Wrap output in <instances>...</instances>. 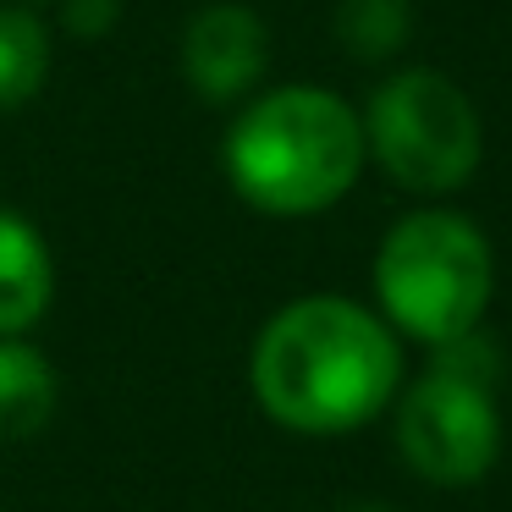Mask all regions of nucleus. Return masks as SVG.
Returning a JSON list of instances; mask_svg holds the SVG:
<instances>
[{"mask_svg": "<svg viewBox=\"0 0 512 512\" xmlns=\"http://www.w3.org/2000/svg\"><path fill=\"white\" fill-rule=\"evenodd\" d=\"M248 391L292 435H353L397 402L402 336L347 292H303L254 331Z\"/></svg>", "mask_w": 512, "mask_h": 512, "instance_id": "obj_1", "label": "nucleus"}, {"mask_svg": "<svg viewBox=\"0 0 512 512\" xmlns=\"http://www.w3.org/2000/svg\"><path fill=\"white\" fill-rule=\"evenodd\" d=\"M369 166L364 116L325 83H276L243 100L221 138V171L248 210L270 221L325 215Z\"/></svg>", "mask_w": 512, "mask_h": 512, "instance_id": "obj_2", "label": "nucleus"}, {"mask_svg": "<svg viewBox=\"0 0 512 512\" xmlns=\"http://www.w3.org/2000/svg\"><path fill=\"white\" fill-rule=\"evenodd\" d=\"M369 281L391 331L424 347H446L485 325L496 298V248L474 215L452 204H419L386 226Z\"/></svg>", "mask_w": 512, "mask_h": 512, "instance_id": "obj_3", "label": "nucleus"}, {"mask_svg": "<svg viewBox=\"0 0 512 512\" xmlns=\"http://www.w3.org/2000/svg\"><path fill=\"white\" fill-rule=\"evenodd\" d=\"M430 353L435 358L419 380H402L391 430L408 474L441 490H463L501 457V353L485 342V331H468Z\"/></svg>", "mask_w": 512, "mask_h": 512, "instance_id": "obj_4", "label": "nucleus"}, {"mask_svg": "<svg viewBox=\"0 0 512 512\" xmlns=\"http://www.w3.org/2000/svg\"><path fill=\"white\" fill-rule=\"evenodd\" d=\"M364 149L402 193L441 204L485 166V116L441 67H397L364 100Z\"/></svg>", "mask_w": 512, "mask_h": 512, "instance_id": "obj_5", "label": "nucleus"}, {"mask_svg": "<svg viewBox=\"0 0 512 512\" xmlns=\"http://www.w3.org/2000/svg\"><path fill=\"white\" fill-rule=\"evenodd\" d=\"M177 67L204 105L237 111L243 100H254L270 72V23L248 0H204L182 23Z\"/></svg>", "mask_w": 512, "mask_h": 512, "instance_id": "obj_6", "label": "nucleus"}, {"mask_svg": "<svg viewBox=\"0 0 512 512\" xmlns=\"http://www.w3.org/2000/svg\"><path fill=\"white\" fill-rule=\"evenodd\" d=\"M56 303V254L23 210L0 204V336H28Z\"/></svg>", "mask_w": 512, "mask_h": 512, "instance_id": "obj_7", "label": "nucleus"}, {"mask_svg": "<svg viewBox=\"0 0 512 512\" xmlns=\"http://www.w3.org/2000/svg\"><path fill=\"white\" fill-rule=\"evenodd\" d=\"M61 375L50 364L45 347L28 336H0V435L6 441H28L56 419Z\"/></svg>", "mask_w": 512, "mask_h": 512, "instance_id": "obj_8", "label": "nucleus"}, {"mask_svg": "<svg viewBox=\"0 0 512 512\" xmlns=\"http://www.w3.org/2000/svg\"><path fill=\"white\" fill-rule=\"evenodd\" d=\"M50 67H56L50 23L23 0H0V111L34 105L50 83Z\"/></svg>", "mask_w": 512, "mask_h": 512, "instance_id": "obj_9", "label": "nucleus"}, {"mask_svg": "<svg viewBox=\"0 0 512 512\" xmlns=\"http://www.w3.org/2000/svg\"><path fill=\"white\" fill-rule=\"evenodd\" d=\"M331 28L353 61H397L413 39V0H336Z\"/></svg>", "mask_w": 512, "mask_h": 512, "instance_id": "obj_10", "label": "nucleus"}, {"mask_svg": "<svg viewBox=\"0 0 512 512\" xmlns=\"http://www.w3.org/2000/svg\"><path fill=\"white\" fill-rule=\"evenodd\" d=\"M122 23V0H61V28L83 45H100Z\"/></svg>", "mask_w": 512, "mask_h": 512, "instance_id": "obj_11", "label": "nucleus"}, {"mask_svg": "<svg viewBox=\"0 0 512 512\" xmlns=\"http://www.w3.org/2000/svg\"><path fill=\"white\" fill-rule=\"evenodd\" d=\"M342 512H397V507H386V501H353V507H342Z\"/></svg>", "mask_w": 512, "mask_h": 512, "instance_id": "obj_12", "label": "nucleus"}, {"mask_svg": "<svg viewBox=\"0 0 512 512\" xmlns=\"http://www.w3.org/2000/svg\"><path fill=\"white\" fill-rule=\"evenodd\" d=\"M23 6H34V0H23Z\"/></svg>", "mask_w": 512, "mask_h": 512, "instance_id": "obj_13", "label": "nucleus"}]
</instances>
